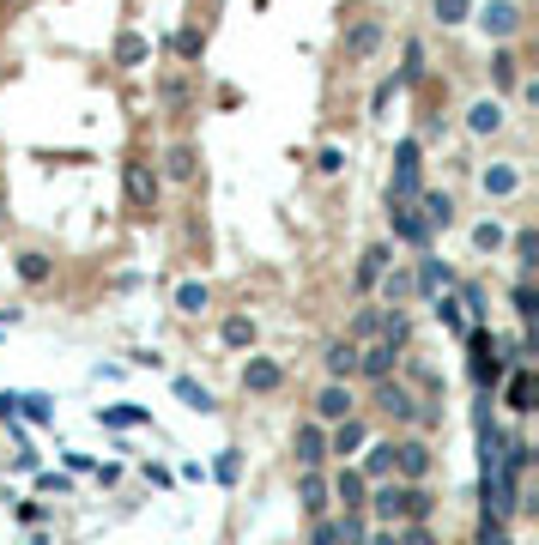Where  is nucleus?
Returning <instances> with one entry per match:
<instances>
[{
  "label": "nucleus",
  "instance_id": "1a4fd4ad",
  "mask_svg": "<svg viewBox=\"0 0 539 545\" xmlns=\"http://www.w3.org/2000/svg\"><path fill=\"white\" fill-rule=\"evenodd\" d=\"M394 473L406 484H424V473H430V443H419V437H412V443H400L394 448Z\"/></svg>",
  "mask_w": 539,
  "mask_h": 545
},
{
  "label": "nucleus",
  "instance_id": "39448f33",
  "mask_svg": "<svg viewBox=\"0 0 539 545\" xmlns=\"http://www.w3.org/2000/svg\"><path fill=\"white\" fill-rule=\"evenodd\" d=\"M358 412V400H352V382H327L316 394V424H340Z\"/></svg>",
  "mask_w": 539,
  "mask_h": 545
},
{
  "label": "nucleus",
  "instance_id": "4c0bfd02",
  "mask_svg": "<svg viewBox=\"0 0 539 545\" xmlns=\"http://www.w3.org/2000/svg\"><path fill=\"white\" fill-rule=\"evenodd\" d=\"M473 249H479V255H497V249H503V224H497V219H485L479 230H473Z\"/></svg>",
  "mask_w": 539,
  "mask_h": 545
},
{
  "label": "nucleus",
  "instance_id": "bb28decb",
  "mask_svg": "<svg viewBox=\"0 0 539 545\" xmlns=\"http://www.w3.org/2000/svg\"><path fill=\"white\" fill-rule=\"evenodd\" d=\"M515 80H521V61L509 55V49H497V55H491V85H497V91H509Z\"/></svg>",
  "mask_w": 539,
  "mask_h": 545
},
{
  "label": "nucleus",
  "instance_id": "c03bdc74",
  "mask_svg": "<svg viewBox=\"0 0 539 545\" xmlns=\"http://www.w3.org/2000/svg\"><path fill=\"white\" fill-rule=\"evenodd\" d=\"M316 170H321V176H340V170H345V152H340V146H327V152L316 158Z\"/></svg>",
  "mask_w": 539,
  "mask_h": 545
},
{
  "label": "nucleus",
  "instance_id": "ea45409f",
  "mask_svg": "<svg viewBox=\"0 0 539 545\" xmlns=\"http://www.w3.org/2000/svg\"><path fill=\"white\" fill-rule=\"evenodd\" d=\"M98 418H103V424H146L152 412H146V406H103Z\"/></svg>",
  "mask_w": 539,
  "mask_h": 545
},
{
  "label": "nucleus",
  "instance_id": "72a5a7b5",
  "mask_svg": "<svg viewBox=\"0 0 539 545\" xmlns=\"http://www.w3.org/2000/svg\"><path fill=\"white\" fill-rule=\"evenodd\" d=\"M430 491H424V484H406V522H430Z\"/></svg>",
  "mask_w": 539,
  "mask_h": 545
},
{
  "label": "nucleus",
  "instance_id": "09e8293b",
  "mask_svg": "<svg viewBox=\"0 0 539 545\" xmlns=\"http://www.w3.org/2000/svg\"><path fill=\"white\" fill-rule=\"evenodd\" d=\"M309 545H340V527H334V522H321V515H316V533H309Z\"/></svg>",
  "mask_w": 539,
  "mask_h": 545
},
{
  "label": "nucleus",
  "instance_id": "4468645a",
  "mask_svg": "<svg viewBox=\"0 0 539 545\" xmlns=\"http://www.w3.org/2000/svg\"><path fill=\"white\" fill-rule=\"evenodd\" d=\"M321 363H327L334 382H352V376H358V340H334L327 352H321Z\"/></svg>",
  "mask_w": 539,
  "mask_h": 545
},
{
  "label": "nucleus",
  "instance_id": "f257e3e1",
  "mask_svg": "<svg viewBox=\"0 0 539 545\" xmlns=\"http://www.w3.org/2000/svg\"><path fill=\"white\" fill-rule=\"evenodd\" d=\"M467 352H473V382L479 388H497L503 382V345H497V334H485V327H467Z\"/></svg>",
  "mask_w": 539,
  "mask_h": 545
},
{
  "label": "nucleus",
  "instance_id": "37998d69",
  "mask_svg": "<svg viewBox=\"0 0 539 545\" xmlns=\"http://www.w3.org/2000/svg\"><path fill=\"white\" fill-rule=\"evenodd\" d=\"M479 545H515L509 533H503V515H485V527H479Z\"/></svg>",
  "mask_w": 539,
  "mask_h": 545
},
{
  "label": "nucleus",
  "instance_id": "8fccbe9b",
  "mask_svg": "<svg viewBox=\"0 0 539 545\" xmlns=\"http://www.w3.org/2000/svg\"><path fill=\"white\" fill-rule=\"evenodd\" d=\"M176 55L182 61H200V37H194V31H182V37H176Z\"/></svg>",
  "mask_w": 539,
  "mask_h": 545
},
{
  "label": "nucleus",
  "instance_id": "a19ab883",
  "mask_svg": "<svg viewBox=\"0 0 539 545\" xmlns=\"http://www.w3.org/2000/svg\"><path fill=\"white\" fill-rule=\"evenodd\" d=\"M515 315H521V322H534V315H539V297H534V279H521V285H515Z\"/></svg>",
  "mask_w": 539,
  "mask_h": 545
},
{
  "label": "nucleus",
  "instance_id": "7ed1b4c3",
  "mask_svg": "<svg viewBox=\"0 0 539 545\" xmlns=\"http://www.w3.org/2000/svg\"><path fill=\"white\" fill-rule=\"evenodd\" d=\"M121 188H128V206H134V212H152V206H158V170L146 158H134L121 170Z\"/></svg>",
  "mask_w": 539,
  "mask_h": 545
},
{
  "label": "nucleus",
  "instance_id": "aec40b11",
  "mask_svg": "<svg viewBox=\"0 0 539 545\" xmlns=\"http://www.w3.org/2000/svg\"><path fill=\"white\" fill-rule=\"evenodd\" d=\"M419 212H424L430 230H449V224H455V201H449V194H419Z\"/></svg>",
  "mask_w": 539,
  "mask_h": 545
},
{
  "label": "nucleus",
  "instance_id": "c9c22d12",
  "mask_svg": "<svg viewBox=\"0 0 539 545\" xmlns=\"http://www.w3.org/2000/svg\"><path fill=\"white\" fill-rule=\"evenodd\" d=\"M176 309L182 315H200V309H206V285H194V279L176 285Z\"/></svg>",
  "mask_w": 539,
  "mask_h": 545
},
{
  "label": "nucleus",
  "instance_id": "f704fd0d",
  "mask_svg": "<svg viewBox=\"0 0 539 545\" xmlns=\"http://www.w3.org/2000/svg\"><path fill=\"white\" fill-rule=\"evenodd\" d=\"M419 80H424V42L412 37V42H406V67H400V85H419Z\"/></svg>",
  "mask_w": 539,
  "mask_h": 545
},
{
  "label": "nucleus",
  "instance_id": "79ce46f5",
  "mask_svg": "<svg viewBox=\"0 0 539 545\" xmlns=\"http://www.w3.org/2000/svg\"><path fill=\"white\" fill-rule=\"evenodd\" d=\"M376 334H382V309H364L352 322V340H376Z\"/></svg>",
  "mask_w": 539,
  "mask_h": 545
},
{
  "label": "nucleus",
  "instance_id": "393cba45",
  "mask_svg": "<svg viewBox=\"0 0 539 545\" xmlns=\"http://www.w3.org/2000/svg\"><path fill=\"white\" fill-rule=\"evenodd\" d=\"M146 55H152V42L146 37H134V31L116 37V67H146Z\"/></svg>",
  "mask_w": 539,
  "mask_h": 545
},
{
  "label": "nucleus",
  "instance_id": "4be33fe9",
  "mask_svg": "<svg viewBox=\"0 0 539 545\" xmlns=\"http://www.w3.org/2000/svg\"><path fill=\"white\" fill-rule=\"evenodd\" d=\"M219 340L231 345V352H249V345H255V322H249V315H224Z\"/></svg>",
  "mask_w": 539,
  "mask_h": 545
},
{
  "label": "nucleus",
  "instance_id": "473e14b6",
  "mask_svg": "<svg viewBox=\"0 0 539 545\" xmlns=\"http://www.w3.org/2000/svg\"><path fill=\"white\" fill-rule=\"evenodd\" d=\"M430 303H437V322L449 327V334H467V327H473L467 315H460V303H455V297H430Z\"/></svg>",
  "mask_w": 539,
  "mask_h": 545
},
{
  "label": "nucleus",
  "instance_id": "0eeeda50",
  "mask_svg": "<svg viewBox=\"0 0 539 545\" xmlns=\"http://www.w3.org/2000/svg\"><path fill=\"white\" fill-rule=\"evenodd\" d=\"M479 24H485V37H515L521 31V0H485Z\"/></svg>",
  "mask_w": 539,
  "mask_h": 545
},
{
  "label": "nucleus",
  "instance_id": "3c124183",
  "mask_svg": "<svg viewBox=\"0 0 539 545\" xmlns=\"http://www.w3.org/2000/svg\"><path fill=\"white\" fill-rule=\"evenodd\" d=\"M364 545H400V540H394V533H376V540H364Z\"/></svg>",
  "mask_w": 539,
  "mask_h": 545
},
{
  "label": "nucleus",
  "instance_id": "a18cd8bd",
  "mask_svg": "<svg viewBox=\"0 0 539 545\" xmlns=\"http://www.w3.org/2000/svg\"><path fill=\"white\" fill-rule=\"evenodd\" d=\"M213 473H219L224 484H237V473H242V461H237V448H224V455H219V466H213Z\"/></svg>",
  "mask_w": 539,
  "mask_h": 545
},
{
  "label": "nucleus",
  "instance_id": "2f4dec72",
  "mask_svg": "<svg viewBox=\"0 0 539 545\" xmlns=\"http://www.w3.org/2000/svg\"><path fill=\"white\" fill-rule=\"evenodd\" d=\"M534 255H539V230H521V237H515V267H521V279H534Z\"/></svg>",
  "mask_w": 539,
  "mask_h": 545
},
{
  "label": "nucleus",
  "instance_id": "412c9836",
  "mask_svg": "<svg viewBox=\"0 0 539 545\" xmlns=\"http://www.w3.org/2000/svg\"><path fill=\"white\" fill-rule=\"evenodd\" d=\"M388 267H394V261H388V249H382V242H376V249H364V261H358V291H376V279L388 273Z\"/></svg>",
  "mask_w": 539,
  "mask_h": 545
},
{
  "label": "nucleus",
  "instance_id": "9d476101",
  "mask_svg": "<svg viewBox=\"0 0 539 545\" xmlns=\"http://www.w3.org/2000/svg\"><path fill=\"white\" fill-rule=\"evenodd\" d=\"M242 388H249V394H273V388H285V363L249 358V363H242Z\"/></svg>",
  "mask_w": 539,
  "mask_h": 545
},
{
  "label": "nucleus",
  "instance_id": "cd10ccee",
  "mask_svg": "<svg viewBox=\"0 0 539 545\" xmlns=\"http://www.w3.org/2000/svg\"><path fill=\"white\" fill-rule=\"evenodd\" d=\"M164 176H170V182H194V152H188V146H170V158H164Z\"/></svg>",
  "mask_w": 539,
  "mask_h": 545
},
{
  "label": "nucleus",
  "instance_id": "7c9ffc66",
  "mask_svg": "<svg viewBox=\"0 0 539 545\" xmlns=\"http://www.w3.org/2000/svg\"><path fill=\"white\" fill-rule=\"evenodd\" d=\"M376 285L388 291V309H400V297H412V273H394V267H388Z\"/></svg>",
  "mask_w": 539,
  "mask_h": 545
},
{
  "label": "nucleus",
  "instance_id": "5701e85b",
  "mask_svg": "<svg viewBox=\"0 0 539 545\" xmlns=\"http://www.w3.org/2000/svg\"><path fill=\"white\" fill-rule=\"evenodd\" d=\"M515 188H521V170H509V164H491V170H485V194H497V201H509Z\"/></svg>",
  "mask_w": 539,
  "mask_h": 545
},
{
  "label": "nucleus",
  "instance_id": "e433bc0d",
  "mask_svg": "<svg viewBox=\"0 0 539 545\" xmlns=\"http://www.w3.org/2000/svg\"><path fill=\"white\" fill-rule=\"evenodd\" d=\"M176 394H182L188 406H194V412H213V394H206V388H200L194 376H176Z\"/></svg>",
  "mask_w": 539,
  "mask_h": 545
},
{
  "label": "nucleus",
  "instance_id": "a878e982",
  "mask_svg": "<svg viewBox=\"0 0 539 545\" xmlns=\"http://www.w3.org/2000/svg\"><path fill=\"white\" fill-rule=\"evenodd\" d=\"M364 479H388V473H394V443H370V461L358 466Z\"/></svg>",
  "mask_w": 539,
  "mask_h": 545
},
{
  "label": "nucleus",
  "instance_id": "c85d7f7f",
  "mask_svg": "<svg viewBox=\"0 0 539 545\" xmlns=\"http://www.w3.org/2000/svg\"><path fill=\"white\" fill-rule=\"evenodd\" d=\"M509 412H534V376L527 370L509 376Z\"/></svg>",
  "mask_w": 539,
  "mask_h": 545
},
{
  "label": "nucleus",
  "instance_id": "6e6552de",
  "mask_svg": "<svg viewBox=\"0 0 539 545\" xmlns=\"http://www.w3.org/2000/svg\"><path fill=\"white\" fill-rule=\"evenodd\" d=\"M394 363H400V345L394 340H370V352H358V376H370V382H382V376H394Z\"/></svg>",
  "mask_w": 539,
  "mask_h": 545
},
{
  "label": "nucleus",
  "instance_id": "dca6fc26",
  "mask_svg": "<svg viewBox=\"0 0 539 545\" xmlns=\"http://www.w3.org/2000/svg\"><path fill=\"white\" fill-rule=\"evenodd\" d=\"M497 127H503V103L497 98H479L473 109H467V134H479L485 140V134H497Z\"/></svg>",
  "mask_w": 539,
  "mask_h": 545
},
{
  "label": "nucleus",
  "instance_id": "f03ea898",
  "mask_svg": "<svg viewBox=\"0 0 539 545\" xmlns=\"http://www.w3.org/2000/svg\"><path fill=\"white\" fill-rule=\"evenodd\" d=\"M388 201H419V140L394 146V182H388Z\"/></svg>",
  "mask_w": 539,
  "mask_h": 545
},
{
  "label": "nucleus",
  "instance_id": "49530a36",
  "mask_svg": "<svg viewBox=\"0 0 539 545\" xmlns=\"http://www.w3.org/2000/svg\"><path fill=\"white\" fill-rule=\"evenodd\" d=\"M394 91H400V80H382V85H376V98H370V116H382V109L394 103Z\"/></svg>",
  "mask_w": 539,
  "mask_h": 545
},
{
  "label": "nucleus",
  "instance_id": "c756f323",
  "mask_svg": "<svg viewBox=\"0 0 539 545\" xmlns=\"http://www.w3.org/2000/svg\"><path fill=\"white\" fill-rule=\"evenodd\" d=\"M334 527H340V545H364V540H370V527H364V509H345Z\"/></svg>",
  "mask_w": 539,
  "mask_h": 545
},
{
  "label": "nucleus",
  "instance_id": "de8ad7c7",
  "mask_svg": "<svg viewBox=\"0 0 539 545\" xmlns=\"http://www.w3.org/2000/svg\"><path fill=\"white\" fill-rule=\"evenodd\" d=\"M400 545H437V533H430V527H424V522H412V527H406V533H400Z\"/></svg>",
  "mask_w": 539,
  "mask_h": 545
},
{
  "label": "nucleus",
  "instance_id": "ddd939ff",
  "mask_svg": "<svg viewBox=\"0 0 539 545\" xmlns=\"http://www.w3.org/2000/svg\"><path fill=\"white\" fill-rule=\"evenodd\" d=\"M298 466H321L327 461V424H298Z\"/></svg>",
  "mask_w": 539,
  "mask_h": 545
},
{
  "label": "nucleus",
  "instance_id": "9b49d317",
  "mask_svg": "<svg viewBox=\"0 0 539 545\" xmlns=\"http://www.w3.org/2000/svg\"><path fill=\"white\" fill-rule=\"evenodd\" d=\"M370 509H376V522H406V484L376 479V491H370Z\"/></svg>",
  "mask_w": 539,
  "mask_h": 545
},
{
  "label": "nucleus",
  "instance_id": "2eb2a0df",
  "mask_svg": "<svg viewBox=\"0 0 539 545\" xmlns=\"http://www.w3.org/2000/svg\"><path fill=\"white\" fill-rule=\"evenodd\" d=\"M364 443H370V430H364V418L352 412V418L334 424V437H327V455H352V448H364Z\"/></svg>",
  "mask_w": 539,
  "mask_h": 545
},
{
  "label": "nucleus",
  "instance_id": "423d86ee",
  "mask_svg": "<svg viewBox=\"0 0 539 545\" xmlns=\"http://www.w3.org/2000/svg\"><path fill=\"white\" fill-rule=\"evenodd\" d=\"M388 224H394L400 242H419V249L430 242V224H424V212L412 201H388Z\"/></svg>",
  "mask_w": 539,
  "mask_h": 545
},
{
  "label": "nucleus",
  "instance_id": "6ab92c4d",
  "mask_svg": "<svg viewBox=\"0 0 539 545\" xmlns=\"http://www.w3.org/2000/svg\"><path fill=\"white\" fill-rule=\"evenodd\" d=\"M449 285H455V273H449L442 261H419V279H412V291H424V297H442Z\"/></svg>",
  "mask_w": 539,
  "mask_h": 545
},
{
  "label": "nucleus",
  "instance_id": "f8f14e48",
  "mask_svg": "<svg viewBox=\"0 0 539 545\" xmlns=\"http://www.w3.org/2000/svg\"><path fill=\"white\" fill-rule=\"evenodd\" d=\"M382 49V24L376 19H358L352 31H345V61H370Z\"/></svg>",
  "mask_w": 539,
  "mask_h": 545
},
{
  "label": "nucleus",
  "instance_id": "58836bf2",
  "mask_svg": "<svg viewBox=\"0 0 539 545\" xmlns=\"http://www.w3.org/2000/svg\"><path fill=\"white\" fill-rule=\"evenodd\" d=\"M430 13H437L442 24H467V13H473V0H430Z\"/></svg>",
  "mask_w": 539,
  "mask_h": 545
},
{
  "label": "nucleus",
  "instance_id": "a211bd4d",
  "mask_svg": "<svg viewBox=\"0 0 539 545\" xmlns=\"http://www.w3.org/2000/svg\"><path fill=\"white\" fill-rule=\"evenodd\" d=\"M298 503H303V515H321V509H327V479H321L316 466H303V479H298Z\"/></svg>",
  "mask_w": 539,
  "mask_h": 545
},
{
  "label": "nucleus",
  "instance_id": "20e7f679",
  "mask_svg": "<svg viewBox=\"0 0 539 545\" xmlns=\"http://www.w3.org/2000/svg\"><path fill=\"white\" fill-rule=\"evenodd\" d=\"M376 412H382V418H394V424H412V418H419V400H412V388H406V382L382 376V382H376Z\"/></svg>",
  "mask_w": 539,
  "mask_h": 545
},
{
  "label": "nucleus",
  "instance_id": "f3484780",
  "mask_svg": "<svg viewBox=\"0 0 539 545\" xmlns=\"http://www.w3.org/2000/svg\"><path fill=\"white\" fill-rule=\"evenodd\" d=\"M327 491H334V497H340L345 509H364V497H370V479H364L358 466H345V473H340L334 484H327Z\"/></svg>",
  "mask_w": 539,
  "mask_h": 545
},
{
  "label": "nucleus",
  "instance_id": "b1692460",
  "mask_svg": "<svg viewBox=\"0 0 539 545\" xmlns=\"http://www.w3.org/2000/svg\"><path fill=\"white\" fill-rule=\"evenodd\" d=\"M49 273H55V267H49L43 249H24V255H19V279L24 285H49Z\"/></svg>",
  "mask_w": 539,
  "mask_h": 545
}]
</instances>
